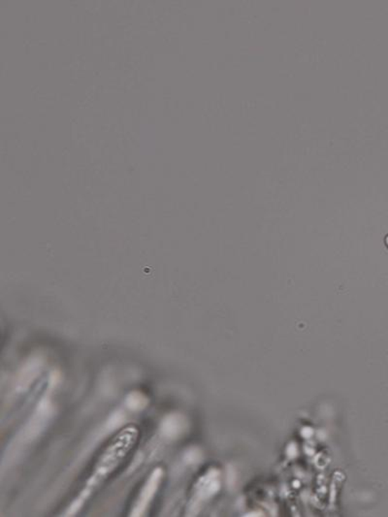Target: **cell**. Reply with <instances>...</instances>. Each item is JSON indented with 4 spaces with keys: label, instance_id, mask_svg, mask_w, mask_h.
Returning <instances> with one entry per match:
<instances>
[{
    "label": "cell",
    "instance_id": "2",
    "mask_svg": "<svg viewBox=\"0 0 388 517\" xmlns=\"http://www.w3.org/2000/svg\"><path fill=\"white\" fill-rule=\"evenodd\" d=\"M162 478L163 471L162 468H157L154 470V472L150 473L149 480L146 481L144 487L142 488L141 493H140L139 498H138L130 516H143L148 506L154 499L155 493L160 487V483H162Z\"/></svg>",
    "mask_w": 388,
    "mask_h": 517
},
{
    "label": "cell",
    "instance_id": "3",
    "mask_svg": "<svg viewBox=\"0 0 388 517\" xmlns=\"http://www.w3.org/2000/svg\"><path fill=\"white\" fill-rule=\"evenodd\" d=\"M181 430H182V421L180 420V417L170 414L163 420L162 431L165 437L174 438L178 436V435H180Z\"/></svg>",
    "mask_w": 388,
    "mask_h": 517
},
{
    "label": "cell",
    "instance_id": "4",
    "mask_svg": "<svg viewBox=\"0 0 388 517\" xmlns=\"http://www.w3.org/2000/svg\"><path fill=\"white\" fill-rule=\"evenodd\" d=\"M147 404V398L143 394L138 393V392H134V393H130L127 396V406L132 411H140V410L144 409Z\"/></svg>",
    "mask_w": 388,
    "mask_h": 517
},
{
    "label": "cell",
    "instance_id": "5",
    "mask_svg": "<svg viewBox=\"0 0 388 517\" xmlns=\"http://www.w3.org/2000/svg\"><path fill=\"white\" fill-rule=\"evenodd\" d=\"M385 244H387V248H388V235L385 237Z\"/></svg>",
    "mask_w": 388,
    "mask_h": 517
},
{
    "label": "cell",
    "instance_id": "1",
    "mask_svg": "<svg viewBox=\"0 0 388 517\" xmlns=\"http://www.w3.org/2000/svg\"><path fill=\"white\" fill-rule=\"evenodd\" d=\"M138 434H139V432H138L137 428L129 426L122 430L117 434V437H115L111 444L106 447L99 460L97 461L93 473L89 476L85 486L82 489L77 497L74 499L71 506H68L65 516H73L74 514L80 511L82 506L85 505L88 499L93 495L94 491L101 485L102 481L105 480L110 473L121 464L127 453L134 447Z\"/></svg>",
    "mask_w": 388,
    "mask_h": 517
}]
</instances>
